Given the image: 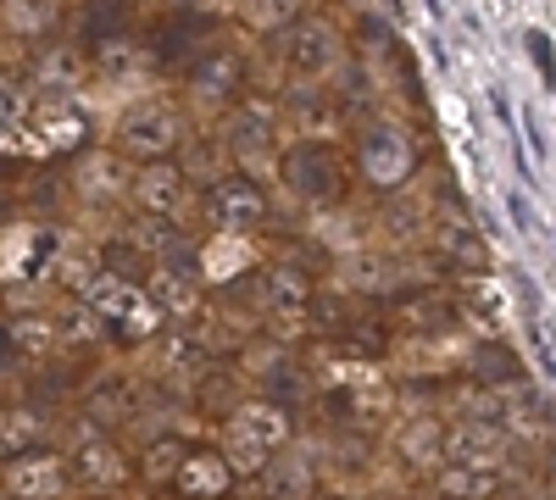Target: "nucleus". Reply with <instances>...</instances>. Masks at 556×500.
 Listing matches in <instances>:
<instances>
[{
  "label": "nucleus",
  "mask_w": 556,
  "mask_h": 500,
  "mask_svg": "<svg viewBox=\"0 0 556 500\" xmlns=\"http://www.w3.org/2000/svg\"><path fill=\"white\" fill-rule=\"evenodd\" d=\"M295 439V423L285 412V400H240L235 412H228V428H223V457L235 467V478H262L267 457L278 445Z\"/></svg>",
  "instance_id": "obj_1"
},
{
  "label": "nucleus",
  "mask_w": 556,
  "mask_h": 500,
  "mask_svg": "<svg viewBox=\"0 0 556 500\" xmlns=\"http://www.w3.org/2000/svg\"><path fill=\"white\" fill-rule=\"evenodd\" d=\"M184 145H190V123H184V112L162 95L134 101L112 123V151H123L128 162H162V156H178Z\"/></svg>",
  "instance_id": "obj_2"
},
{
  "label": "nucleus",
  "mask_w": 556,
  "mask_h": 500,
  "mask_svg": "<svg viewBox=\"0 0 556 500\" xmlns=\"http://www.w3.org/2000/svg\"><path fill=\"white\" fill-rule=\"evenodd\" d=\"M278 184H290V195L306 206H329L345 190V156L329 140H295L278 156Z\"/></svg>",
  "instance_id": "obj_3"
},
{
  "label": "nucleus",
  "mask_w": 556,
  "mask_h": 500,
  "mask_svg": "<svg viewBox=\"0 0 556 500\" xmlns=\"http://www.w3.org/2000/svg\"><path fill=\"white\" fill-rule=\"evenodd\" d=\"M201 211L223 234H256L267 222V195L245 172H217V178H206V190H201Z\"/></svg>",
  "instance_id": "obj_4"
},
{
  "label": "nucleus",
  "mask_w": 556,
  "mask_h": 500,
  "mask_svg": "<svg viewBox=\"0 0 556 500\" xmlns=\"http://www.w3.org/2000/svg\"><path fill=\"white\" fill-rule=\"evenodd\" d=\"M128 201L151 217H190L195 206V178L184 162L162 156V162H134V178H128Z\"/></svg>",
  "instance_id": "obj_5"
},
{
  "label": "nucleus",
  "mask_w": 556,
  "mask_h": 500,
  "mask_svg": "<svg viewBox=\"0 0 556 500\" xmlns=\"http://www.w3.org/2000/svg\"><path fill=\"white\" fill-rule=\"evenodd\" d=\"M223 133H228V156H235L240 167H251V172H278V133H273V112L262 106V101H240L235 112H228V123H223Z\"/></svg>",
  "instance_id": "obj_6"
},
{
  "label": "nucleus",
  "mask_w": 556,
  "mask_h": 500,
  "mask_svg": "<svg viewBox=\"0 0 556 500\" xmlns=\"http://www.w3.org/2000/svg\"><path fill=\"white\" fill-rule=\"evenodd\" d=\"M0 489H7V495H28V500H39V495H67V489H73V478H67V462L56 457V450L28 445V450H17V457L0 462Z\"/></svg>",
  "instance_id": "obj_7"
},
{
  "label": "nucleus",
  "mask_w": 556,
  "mask_h": 500,
  "mask_svg": "<svg viewBox=\"0 0 556 500\" xmlns=\"http://www.w3.org/2000/svg\"><path fill=\"white\" fill-rule=\"evenodd\" d=\"M256 300H262V311L273 317V323H306L312 317V279L306 272H295V267H285V261H267V267H256Z\"/></svg>",
  "instance_id": "obj_8"
},
{
  "label": "nucleus",
  "mask_w": 556,
  "mask_h": 500,
  "mask_svg": "<svg viewBox=\"0 0 556 500\" xmlns=\"http://www.w3.org/2000/svg\"><path fill=\"white\" fill-rule=\"evenodd\" d=\"M285 62H290V73H295L301 84H306V78L317 84L323 73L340 62V34L323 23V17H306V12H301V17L290 23V51H285Z\"/></svg>",
  "instance_id": "obj_9"
},
{
  "label": "nucleus",
  "mask_w": 556,
  "mask_h": 500,
  "mask_svg": "<svg viewBox=\"0 0 556 500\" xmlns=\"http://www.w3.org/2000/svg\"><path fill=\"white\" fill-rule=\"evenodd\" d=\"M62 462H67V478L84 484V489H117V484L128 478V457H123L106 434H96V428H89Z\"/></svg>",
  "instance_id": "obj_10"
},
{
  "label": "nucleus",
  "mask_w": 556,
  "mask_h": 500,
  "mask_svg": "<svg viewBox=\"0 0 556 500\" xmlns=\"http://www.w3.org/2000/svg\"><path fill=\"white\" fill-rule=\"evenodd\" d=\"M28 73L39 84V95H78L84 78H89V56L78 44H45V51H34Z\"/></svg>",
  "instance_id": "obj_11"
},
{
  "label": "nucleus",
  "mask_w": 556,
  "mask_h": 500,
  "mask_svg": "<svg viewBox=\"0 0 556 500\" xmlns=\"http://www.w3.org/2000/svg\"><path fill=\"white\" fill-rule=\"evenodd\" d=\"M445 462H468V467H501V428L495 423H451L445 428V445H440Z\"/></svg>",
  "instance_id": "obj_12"
},
{
  "label": "nucleus",
  "mask_w": 556,
  "mask_h": 500,
  "mask_svg": "<svg viewBox=\"0 0 556 500\" xmlns=\"http://www.w3.org/2000/svg\"><path fill=\"white\" fill-rule=\"evenodd\" d=\"M235 89H240V56H235V51H206L201 67L190 73V95H195V106H206V112L228 106V101H235Z\"/></svg>",
  "instance_id": "obj_13"
},
{
  "label": "nucleus",
  "mask_w": 556,
  "mask_h": 500,
  "mask_svg": "<svg viewBox=\"0 0 556 500\" xmlns=\"http://www.w3.org/2000/svg\"><path fill=\"white\" fill-rule=\"evenodd\" d=\"M167 489H178V495H228L235 489V467H228L223 450H195L190 445V457L178 462Z\"/></svg>",
  "instance_id": "obj_14"
},
{
  "label": "nucleus",
  "mask_w": 556,
  "mask_h": 500,
  "mask_svg": "<svg viewBox=\"0 0 556 500\" xmlns=\"http://www.w3.org/2000/svg\"><path fill=\"white\" fill-rule=\"evenodd\" d=\"M128 412H134V379H128L123 368H106L96 384L84 389V418H89V423L117 428Z\"/></svg>",
  "instance_id": "obj_15"
},
{
  "label": "nucleus",
  "mask_w": 556,
  "mask_h": 500,
  "mask_svg": "<svg viewBox=\"0 0 556 500\" xmlns=\"http://www.w3.org/2000/svg\"><path fill=\"white\" fill-rule=\"evenodd\" d=\"M51 256V234L23 222V229H7L0 234V284H17L28 272H39V261Z\"/></svg>",
  "instance_id": "obj_16"
},
{
  "label": "nucleus",
  "mask_w": 556,
  "mask_h": 500,
  "mask_svg": "<svg viewBox=\"0 0 556 500\" xmlns=\"http://www.w3.org/2000/svg\"><path fill=\"white\" fill-rule=\"evenodd\" d=\"M235 267H256L251 234H223V229H212V240L201 245V279H206V284H235V279H240Z\"/></svg>",
  "instance_id": "obj_17"
},
{
  "label": "nucleus",
  "mask_w": 556,
  "mask_h": 500,
  "mask_svg": "<svg viewBox=\"0 0 556 500\" xmlns=\"http://www.w3.org/2000/svg\"><path fill=\"white\" fill-rule=\"evenodd\" d=\"M146 290H151V300L162 306V317H184V323H195L201 306H206L195 272H151Z\"/></svg>",
  "instance_id": "obj_18"
},
{
  "label": "nucleus",
  "mask_w": 556,
  "mask_h": 500,
  "mask_svg": "<svg viewBox=\"0 0 556 500\" xmlns=\"http://www.w3.org/2000/svg\"><path fill=\"white\" fill-rule=\"evenodd\" d=\"M62 12H67V0H0V34L45 39V28H56Z\"/></svg>",
  "instance_id": "obj_19"
},
{
  "label": "nucleus",
  "mask_w": 556,
  "mask_h": 500,
  "mask_svg": "<svg viewBox=\"0 0 556 500\" xmlns=\"http://www.w3.org/2000/svg\"><path fill=\"white\" fill-rule=\"evenodd\" d=\"M146 51H139L134 39H106V44H96V51H89V73L96 78H106V84H134V78H146Z\"/></svg>",
  "instance_id": "obj_20"
},
{
  "label": "nucleus",
  "mask_w": 556,
  "mask_h": 500,
  "mask_svg": "<svg viewBox=\"0 0 556 500\" xmlns=\"http://www.w3.org/2000/svg\"><path fill=\"white\" fill-rule=\"evenodd\" d=\"M7 329H12V350L23 361H34V356L62 345V323H56V317H45V311H23V317H12Z\"/></svg>",
  "instance_id": "obj_21"
},
{
  "label": "nucleus",
  "mask_w": 556,
  "mask_h": 500,
  "mask_svg": "<svg viewBox=\"0 0 556 500\" xmlns=\"http://www.w3.org/2000/svg\"><path fill=\"white\" fill-rule=\"evenodd\" d=\"M45 439V418L34 412V406H7L0 400V462L17 457V450L39 445Z\"/></svg>",
  "instance_id": "obj_22"
},
{
  "label": "nucleus",
  "mask_w": 556,
  "mask_h": 500,
  "mask_svg": "<svg viewBox=\"0 0 556 500\" xmlns=\"http://www.w3.org/2000/svg\"><path fill=\"white\" fill-rule=\"evenodd\" d=\"M306 12V0H240V23L251 34H285Z\"/></svg>",
  "instance_id": "obj_23"
},
{
  "label": "nucleus",
  "mask_w": 556,
  "mask_h": 500,
  "mask_svg": "<svg viewBox=\"0 0 556 500\" xmlns=\"http://www.w3.org/2000/svg\"><path fill=\"white\" fill-rule=\"evenodd\" d=\"M506 478L501 467H468V462H445L440 467V489L445 495H495Z\"/></svg>",
  "instance_id": "obj_24"
},
{
  "label": "nucleus",
  "mask_w": 556,
  "mask_h": 500,
  "mask_svg": "<svg viewBox=\"0 0 556 500\" xmlns=\"http://www.w3.org/2000/svg\"><path fill=\"white\" fill-rule=\"evenodd\" d=\"M184 457H190V445H184V439H156V445H146V457H139V478H146V484H173Z\"/></svg>",
  "instance_id": "obj_25"
},
{
  "label": "nucleus",
  "mask_w": 556,
  "mask_h": 500,
  "mask_svg": "<svg viewBox=\"0 0 556 500\" xmlns=\"http://www.w3.org/2000/svg\"><path fill=\"white\" fill-rule=\"evenodd\" d=\"M440 445H445V428H440V423H412V428L401 434V450H406L412 462H434Z\"/></svg>",
  "instance_id": "obj_26"
}]
</instances>
